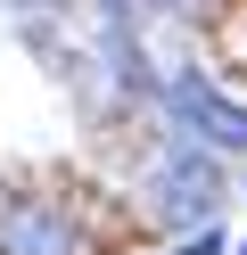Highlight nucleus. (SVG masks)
<instances>
[{
	"label": "nucleus",
	"instance_id": "nucleus-1",
	"mask_svg": "<svg viewBox=\"0 0 247 255\" xmlns=\"http://www.w3.org/2000/svg\"><path fill=\"white\" fill-rule=\"evenodd\" d=\"M148 206L157 222H206L223 206V173H214V148H173L148 181Z\"/></svg>",
	"mask_w": 247,
	"mask_h": 255
},
{
	"label": "nucleus",
	"instance_id": "nucleus-2",
	"mask_svg": "<svg viewBox=\"0 0 247 255\" xmlns=\"http://www.w3.org/2000/svg\"><path fill=\"white\" fill-rule=\"evenodd\" d=\"M173 116L190 124V140H198V148H231V156L247 148V107L231 99V91L198 83V74H190V83H173Z\"/></svg>",
	"mask_w": 247,
	"mask_h": 255
},
{
	"label": "nucleus",
	"instance_id": "nucleus-3",
	"mask_svg": "<svg viewBox=\"0 0 247 255\" xmlns=\"http://www.w3.org/2000/svg\"><path fill=\"white\" fill-rule=\"evenodd\" d=\"M8 255H66V231L49 206H16L8 214Z\"/></svg>",
	"mask_w": 247,
	"mask_h": 255
},
{
	"label": "nucleus",
	"instance_id": "nucleus-4",
	"mask_svg": "<svg viewBox=\"0 0 247 255\" xmlns=\"http://www.w3.org/2000/svg\"><path fill=\"white\" fill-rule=\"evenodd\" d=\"M181 255H223V239H214V231H198V239H181Z\"/></svg>",
	"mask_w": 247,
	"mask_h": 255
},
{
	"label": "nucleus",
	"instance_id": "nucleus-5",
	"mask_svg": "<svg viewBox=\"0 0 247 255\" xmlns=\"http://www.w3.org/2000/svg\"><path fill=\"white\" fill-rule=\"evenodd\" d=\"M239 255H247V247H239Z\"/></svg>",
	"mask_w": 247,
	"mask_h": 255
}]
</instances>
